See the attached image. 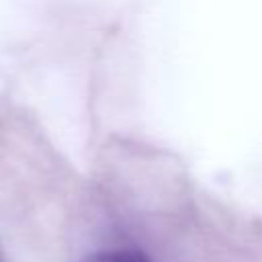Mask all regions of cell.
<instances>
[{"label": "cell", "mask_w": 262, "mask_h": 262, "mask_svg": "<svg viewBox=\"0 0 262 262\" xmlns=\"http://www.w3.org/2000/svg\"><path fill=\"white\" fill-rule=\"evenodd\" d=\"M82 262H151L143 252L139 250H127V248H117V250H104L96 252Z\"/></svg>", "instance_id": "obj_1"}, {"label": "cell", "mask_w": 262, "mask_h": 262, "mask_svg": "<svg viewBox=\"0 0 262 262\" xmlns=\"http://www.w3.org/2000/svg\"><path fill=\"white\" fill-rule=\"evenodd\" d=\"M0 262H4V260H2V252H0Z\"/></svg>", "instance_id": "obj_2"}]
</instances>
